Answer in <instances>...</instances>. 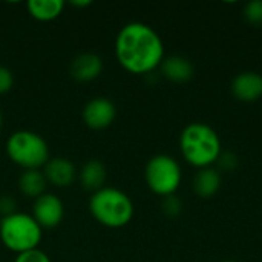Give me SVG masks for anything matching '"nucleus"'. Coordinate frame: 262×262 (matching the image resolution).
I'll return each instance as SVG.
<instances>
[{
  "mask_svg": "<svg viewBox=\"0 0 262 262\" xmlns=\"http://www.w3.org/2000/svg\"><path fill=\"white\" fill-rule=\"evenodd\" d=\"M14 86V74L9 68L0 64V95L9 92Z\"/></svg>",
  "mask_w": 262,
  "mask_h": 262,
  "instance_id": "obj_20",
  "label": "nucleus"
},
{
  "mask_svg": "<svg viewBox=\"0 0 262 262\" xmlns=\"http://www.w3.org/2000/svg\"><path fill=\"white\" fill-rule=\"evenodd\" d=\"M103 72V60L94 52H83L74 57L69 66V74L80 83L94 81Z\"/></svg>",
  "mask_w": 262,
  "mask_h": 262,
  "instance_id": "obj_11",
  "label": "nucleus"
},
{
  "mask_svg": "<svg viewBox=\"0 0 262 262\" xmlns=\"http://www.w3.org/2000/svg\"><path fill=\"white\" fill-rule=\"evenodd\" d=\"M15 207H17V203L12 196H9V195L0 196V215H2V218L15 213L17 212Z\"/></svg>",
  "mask_w": 262,
  "mask_h": 262,
  "instance_id": "obj_22",
  "label": "nucleus"
},
{
  "mask_svg": "<svg viewBox=\"0 0 262 262\" xmlns=\"http://www.w3.org/2000/svg\"><path fill=\"white\" fill-rule=\"evenodd\" d=\"M48 184H52L54 187L66 189L71 184H74L78 172L75 164L64 157H54L49 158V161L41 169Z\"/></svg>",
  "mask_w": 262,
  "mask_h": 262,
  "instance_id": "obj_9",
  "label": "nucleus"
},
{
  "mask_svg": "<svg viewBox=\"0 0 262 262\" xmlns=\"http://www.w3.org/2000/svg\"><path fill=\"white\" fill-rule=\"evenodd\" d=\"M144 180L150 192L158 196H170L181 186L183 172L178 161L166 154L152 157L144 169Z\"/></svg>",
  "mask_w": 262,
  "mask_h": 262,
  "instance_id": "obj_6",
  "label": "nucleus"
},
{
  "mask_svg": "<svg viewBox=\"0 0 262 262\" xmlns=\"http://www.w3.org/2000/svg\"><path fill=\"white\" fill-rule=\"evenodd\" d=\"M28 14L38 21H52L64 9L63 0H29L26 2Z\"/></svg>",
  "mask_w": 262,
  "mask_h": 262,
  "instance_id": "obj_16",
  "label": "nucleus"
},
{
  "mask_svg": "<svg viewBox=\"0 0 262 262\" xmlns=\"http://www.w3.org/2000/svg\"><path fill=\"white\" fill-rule=\"evenodd\" d=\"M160 71L163 77L172 83H187L193 78L195 74L192 61L181 55L164 57L163 63L160 64Z\"/></svg>",
  "mask_w": 262,
  "mask_h": 262,
  "instance_id": "obj_12",
  "label": "nucleus"
},
{
  "mask_svg": "<svg viewBox=\"0 0 262 262\" xmlns=\"http://www.w3.org/2000/svg\"><path fill=\"white\" fill-rule=\"evenodd\" d=\"M31 215L41 229H55L64 218V204L57 195L46 192L34 200Z\"/></svg>",
  "mask_w": 262,
  "mask_h": 262,
  "instance_id": "obj_7",
  "label": "nucleus"
},
{
  "mask_svg": "<svg viewBox=\"0 0 262 262\" xmlns=\"http://www.w3.org/2000/svg\"><path fill=\"white\" fill-rule=\"evenodd\" d=\"M5 150L8 158L23 170L43 169L51 158L48 141L32 130H15L6 140Z\"/></svg>",
  "mask_w": 262,
  "mask_h": 262,
  "instance_id": "obj_4",
  "label": "nucleus"
},
{
  "mask_svg": "<svg viewBox=\"0 0 262 262\" xmlns=\"http://www.w3.org/2000/svg\"><path fill=\"white\" fill-rule=\"evenodd\" d=\"M163 212L167 215V216H177L181 213V209H183V203L180 198H177L175 195H170V196H166L163 198Z\"/></svg>",
  "mask_w": 262,
  "mask_h": 262,
  "instance_id": "obj_18",
  "label": "nucleus"
},
{
  "mask_svg": "<svg viewBox=\"0 0 262 262\" xmlns=\"http://www.w3.org/2000/svg\"><path fill=\"white\" fill-rule=\"evenodd\" d=\"M48 181L41 172V169H32V170H23L18 177V190L21 195L28 198H38L43 193H46Z\"/></svg>",
  "mask_w": 262,
  "mask_h": 262,
  "instance_id": "obj_15",
  "label": "nucleus"
},
{
  "mask_svg": "<svg viewBox=\"0 0 262 262\" xmlns=\"http://www.w3.org/2000/svg\"><path fill=\"white\" fill-rule=\"evenodd\" d=\"M43 238V229L29 213L15 212L0 218V241L15 255L38 249Z\"/></svg>",
  "mask_w": 262,
  "mask_h": 262,
  "instance_id": "obj_5",
  "label": "nucleus"
},
{
  "mask_svg": "<svg viewBox=\"0 0 262 262\" xmlns=\"http://www.w3.org/2000/svg\"><path fill=\"white\" fill-rule=\"evenodd\" d=\"M223 262H236V261H223Z\"/></svg>",
  "mask_w": 262,
  "mask_h": 262,
  "instance_id": "obj_25",
  "label": "nucleus"
},
{
  "mask_svg": "<svg viewBox=\"0 0 262 262\" xmlns=\"http://www.w3.org/2000/svg\"><path fill=\"white\" fill-rule=\"evenodd\" d=\"M2 127H3V114L0 111V130H2Z\"/></svg>",
  "mask_w": 262,
  "mask_h": 262,
  "instance_id": "obj_24",
  "label": "nucleus"
},
{
  "mask_svg": "<svg viewBox=\"0 0 262 262\" xmlns=\"http://www.w3.org/2000/svg\"><path fill=\"white\" fill-rule=\"evenodd\" d=\"M115 117H117V107L106 97L91 98L81 111V118L84 124L94 130L107 129L114 123Z\"/></svg>",
  "mask_w": 262,
  "mask_h": 262,
  "instance_id": "obj_8",
  "label": "nucleus"
},
{
  "mask_svg": "<svg viewBox=\"0 0 262 262\" xmlns=\"http://www.w3.org/2000/svg\"><path fill=\"white\" fill-rule=\"evenodd\" d=\"M89 212L98 224L107 229H121L132 221L135 207L126 192L104 186L91 195Z\"/></svg>",
  "mask_w": 262,
  "mask_h": 262,
  "instance_id": "obj_3",
  "label": "nucleus"
},
{
  "mask_svg": "<svg viewBox=\"0 0 262 262\" xmlns=\"http://www.w3.org/2000/svg\"><path fill=\"white\" fill-rule=\"evenodd\" d=\"M221 183L223 180L216 169L213 167L200 169L193 178V192L196 193V196L207 200V198L215 196L220 192Z\"/></svg>",
  "mask_w": 262,
  "mask_h": 262,
  "instance_id": "obj_14",
  "label": "nucleus"
},
{
  "mask_svg": "<svg viewBox=\"0 0 262 262\" xmlns=\"http://www.w3.org/2000/svg\"><path fill=\"white\" fill-rule=\"evenodd\" d=\"M232 94L243 103H255L262 97V75L255 71L238 74L232 81Z\"/></svg>",
  "mask_w": 262,
  "mask_h": 262,
  "instance_id": "obj_10",
  "label": "nucleus"
},
{
  "mask_svg": "<svg viewBox=\"0 0 262 262\" xmlns=\"http://www.w3.org/2000/svg\"><path fill=\"white\" fill-rule=\"evenodd\" d=\"M244 18L252 26H262V0H252L244 6Z\"/></svg>",
  "mask_w": 262,
  "mask_h": 262,
  "instance_id": "obj_17",
  "label": "nucleus"
},
{
  "mask_svg": "<svg viewBox=\"0 0 262 262\" xmlns=\"http://www.w3.org/2000/svg\"><path fill=\"white\" fill-rule=\"evenodd\" d=\"M216 163H218L220 167H221L223 170H226V172H233V170L238 167V164H239L238 157H236L235 154H232V152H227V154H223V152H221V155H220V158H218Z\"/></svg>",
  "mask_w": 262,
  "mask_h": 262,
  "instance_id": "obj_21",
  "label": "nucleus"
},
{
  "mask_svg": "<svg viewBox=\"0 0 262 262\" xmlns=\"http://www.w3.org/2000/svg\"><path fill=\"white\" fill-rule=\"evenodd\" d=\"M183 158L196 169L212 167L221 155V140L213 127L206 123H190L180 135Z\"/></svg>",
  "mask_w": 262,
  "mask_h": 262,
  "instance_id": "obj_2",
  "label": "nucleus"
},
{
  "mask_svg": "<svg viewBox=\"0 0 262 262\" xmlns=\"http://www.w3.org/2000/svg\"><path fill=\"white\" fill-rule=\"evenodd\" d=\"M71 5L75 8H88L89 5H92V0H72Z\"/></svg>",
  "mask_w": 262,
  "mask_h": 262,
  "instance_id": "obj_23",
  "label": "nucleus"
},
{
  "mask_svg": "<svg viewBox=\"0 0 262 262\" xmlns=\"http://www.w3.org/2000/svg\"><path fill=\"white\" fill-rule=\"evenodd\" d=\"M14 262H52L51 258L40 249H34L25 253H20L15 256Z\"/></svg>",
  "mask_w": 262,
  "mask_h": 262,
  "instance_id": "obj_19",
  "label": "nucleus"
},
{
  "mask_svg": "<svg viewBox=\"0 0 262 262\" xmlns=\"http://www.w3.org/2000/svg\"><path fill=\"white\" fill-rule=\"evenodd\" d=\"M115 58L134 75H146L164 60V43L160 34L143 21L126 23L115 37Z\"/></svg>",
  "mask_w": 262,
  "mask_h": 262,
  "instance_id": "obj_1",
  "label": "nucleus"
},
{
  "mask_svg": "<svg viewBox=\"0 0 262 262\" xmlns=\"http://www.w3.org/2000/svg\"><path fill=\"white\" fill-rule=\"evenodd\" d=\"M77 177L80 186L84 190L95 193L97 190L104 187V183L107 180V169L100 160H89L81 166Z\"/></svg>",
  "mask_w": 262,
  "mask_h": 262,
  "instance_id": "obj_13",
  "label": "nucleus"
}]
</instances>
